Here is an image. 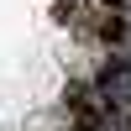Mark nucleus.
<instances>
[{"mask_svg":"<svg viewBox=\"0 0 131 131\" xmlns=\"http://www.w3.org/2000/svg\"><path fill=\"white\" fill-rule=\"evenodd\" d=\"M0 84L10 100L110 94L131 68V0H0Z\"/></svg>","mask_w":131,"mask_h":131,"instance_id":"f257e3e1","label":"nucleus"}]
</instances>
